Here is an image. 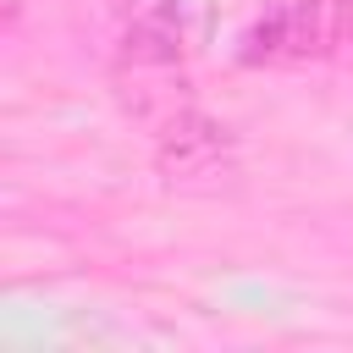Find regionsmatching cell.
Instances as JSON below:
<instances>
[{"instance_id": "cell-3", "label": "cell", "mask_w": 353, "mask_h": 353, "mask_svg": "<svg viewBox=\"0 0 353 353\" xmlns=\"http://www.w3.org/2000/svg\"><path fill=\"white\" fill-rule=\"evenodd\" d=\"M127 61L132 66H171L176 61V33L160 22H138L127 33Z\"/></svg>"}, {"instance_id": "cell-2", "label": "cell", "mask_w": 353, "mask_h": 353, "mask_svg": "<svg viewBox=\"0 0 353 353\" xmlns=\"http://www.w3.org/2000/svg\"><path fill=\"white\" fill-rule=\"evenodd\" d=\"M160 171L171 182H199V176H215L226 160H232V132L199 110H176L165 127H160Z\"/></svg>"}, {"instance_id": "cell-1", "label": "cell", "mask_w": 353, "mask_h": 353, "mask_svg": "<svg viewBox=\"0 0 353 353\" xmlns=\"http://www.w3.org/2000/svg\"><path fill=\"white\" fill-rule=\"evenodd\" d=\"M353 33L347 0H281L265 22L248 28L243 61H325Z\"/></svg>"}]
</instances>
